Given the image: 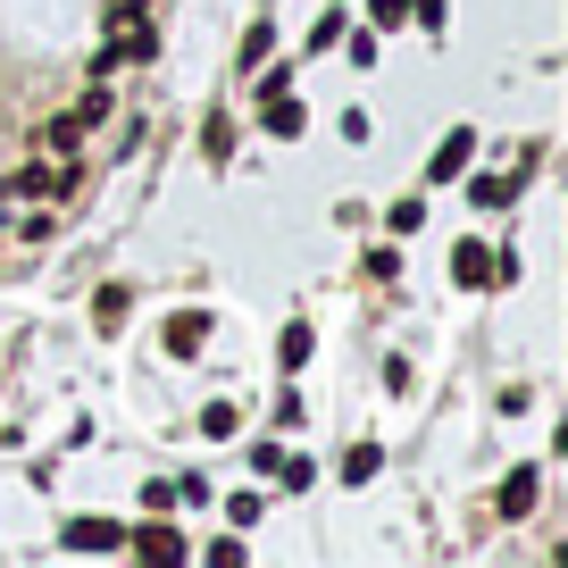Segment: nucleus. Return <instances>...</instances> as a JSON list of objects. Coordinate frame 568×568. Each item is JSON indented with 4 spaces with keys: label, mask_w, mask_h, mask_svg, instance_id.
<instances>
[{
    "label": "nucleus",
    "mask_w": 568,
    "mask_h": 568,
    "mask_svg": "<svg viewBox=\"0 0 568 568\" xmlns=\"http://www.w3.org/2000/svg\"><path fill=\"white\" fill-rule=\"evenodd\" d=\"M452 276H460L468 293H485V284H510V260H501L494 243H460L452 251Z\"/></svg>",
    "instance_id": "f257e3e1"
},
{
    "label": "nucleus",
    "mask_w": 568,
    "mask_h": 568,
    "mask_svg": "<svg viewBox=\"0 0 568 568\" xmlns=\"http://www.w3.org/2000/svg\"><path fill=\"white\" fill-rule=\"evenodd\" d=\"M59 544H68V551H125V527H118V518H68Z\"/></svg>",
    "instance_id": "f03ea898"
},
{
    "label": "nucleus",
    "mask_w": 568,
    "mask_h": 568,
    "mask_svg": "<svg viewBox=\"0 0 568 568\" xmlns=\"http://www.w3.org/2000/svg\"><path fill=\"white\" fill-rule=\"evenodd\" d=\"M125 551H142V560H184V535H176V527H168V518H160V510H151V518H142V527H134V535H125Z\"/></svg>",
    "instance_id": "7ed1b4c3"
},
{
    "label": "nucleus",
    "mask_w": 568,
    "mask_h": 568,
    "mask_svg": "<svg viewBox=\"0 0 568 568\" xmlns=\"http://www.w3.org/2000/svg\"><path fill=\"white\" fill-rule=\"evenodd\" d=\"M160 343H168V359H201V343H210V318H201V310H176V318L160 326Z\"/></svg>",
    "instance_id": "20e7f679"
},
{
    "label": "nucleus",
    "mask_w": 568,
    "mask_h": 568,
    "mask_svg": "<svg viewBox=\"0 0 568 568\" xmlns=\"http://www.w3.org/2000/svg\"><path fill=\"white\" fill-rule=\"evenodd\" d=\"M468 160H477V134H468V125H452V134L435 142V160H426V176H435V184H452V176H460Z\"/></svg>",
    "instance_id": "39448f33"
},
{
    "label": "nucleus",
    "mask_w": 568,
    "mask_h": 568,
    "mask_svg": "<svg viewBox=\"0 0 568 568\" xmlns=\"http://www.w3.org/2000/svg\"><path fill=\"white\" fill-rule=\"evenodd\" d=\"M0 193H9V201H51V193H59V168H42V160H26V168H18V176L0 184Z\"/></svg>",
    "instance_id": "423d86ee"
},
{
    "label": "nucleus",
    "mask_w": 568,
    "mask_h": 568,
    "mask_svg": "<svg viewBox=\"0 0 568 568\" xmlns=\"http://www.w3.org/2000/svg\"><path fill=\"white\" fill-rule=\"evenodd\" d=\"M260 125H267V134H276V142H293V134H302V101H293V92H276V101H260Z\"/></svg>",
    "instance_id": "0eeeda50"
},
{
    "label": "nucleus",
    "mask_w": 568,
    "mask_h": 568,
    "mask_svg": "<svg viewBox=\"0 0 568 568\" xmlns=\"http://www.w3.org/2000/svg\"><path fill=\"white\" fill-rule=\"evenodd\" d=\"M518 176H527V168H518ZM518 176H477V184H468V201H477V210H510V201H518Z\"/></svg>",
    "instance_id": "6e6552de"
},
{
    "label": "nucleus",
    "mask_w": 568,
    "mask_h": 568,
    "mask_svg": "<svg viewBox=\"0 0 568 568\" xmlns=\"http://www.w3.org/2000/svg\"><path fill=\"white\" fill-rule=\"evenodd\" d=\"M535 510V468H510L501 477V518H527Z\"/></svg>",
    "instance_id": "1a4fd4ad"
},
{
    "label": "nucleus",
    "mask_w": 568,
    "mask_h": 568,
    "mask_svg": "<svg viewBox=\"0 0 568 568\" xmlns=\"http://www.w3.org/2000/svg\"><path fill=\"white\" fill-rule=\"evenodd\" d=\"M376 468H385V452H376V444H352V452H343V485H368Z\"/></svg>",
    "instance_id": "9d476101"
},
{
    "label": "nucleus",
    "mask_w": 568,
    "mask_h": 568,
    "mask_svg": "<svg viewBox=\"0 0 568 568\" xmlns=\"http://www.w3.org/2000/svg\"><path fill=\"white\" fill-rule=\"evenodd\" d=\"M125 302H134L125 284H101V293H92V326H118V318H125Z\"/></svg>",
    "instance_id": "9b49d317"
},
{
    "label": "nucleus",
    "mask_w": 568,
    "mask_h": 568,
    "mask_svg": "<svg viewBox=\"0 0 568 568\" xmlns=\"http://www.w3.org/2000/svg\"><path fill=\"white\" fill-rule=\"evenodd\" d=\"M310 352H318V335H310V326H284V343H276V359H284V368H302Z\"/></svg>",
    "instance_id": "f8f14e48"
},
{
    "label": "nucleus",
    "mask_w": 568,
    "mask_h": 568,
    "mask_svg": "<svg viewBox=\"0 0 568 568\" xmlns=\"http://www.w3.org/2000/svg\"><path fill=\"white\" fill-rule=\"evenodd\" d=\"M42 142H51V151H59V160H68V151H75V142H84V125H75V109H68V118H51V125H42Z\"/></svg>",
    "instance_id": "ddd939ff"
},
{
    "label": "nucleus",
    "mask_w": 568,
    "mask_h": 568,
    "mask_svg": "<svg viewBox=\"0 0 568 568\" xmlns=\"http://www.w3.org/2000/svg\"><path fill=\"white\" fill-rule=\"evenodd\" d=\"M201 151H210V160L226 168V151H234V118H226V109H217V118H210V134H201Z\"/></svg>",
    "instance_id": "4468645a"
},
{
    "label": "nucleus",
    "mask_w": 568,
    "mask_h": 568,
    "mask_svg": "<svg viewBox=\"0 0 568 568\" xmlns=\"http://www.w3.org/2000/svg\"><path fill=\"white\" fill-rule=\"evenodd\" d=\"M234 426H243L234 402H201V435H234Z\"/></svg>",
    "instance_id": "2eb2a0df"
},
{
    "label": "nucleus",
    "mask_w": 568,
    "mask_h": 568,
    "mask_svg": "<svg viewBox=\"0 0 568 568\" xmlns=\"http://www.w3.org/2000/svg\"><path fill=\"white\" fill-rule=\"evenodd\" d=\"M267 51H276V26H267V18H260V26H243V68H260Z\"/></svg>",
    "instance_id": "dca6fc26"
},
{
    "label": "nucleus",
    "mask_w": 568,
    "mask_h": 568,
    "mask_svg": "<svg viewBox=\"0 0 568 568\" xmlns=\"http://www.w3.org/2000/svg\"><path fill=\"white\" fill-rule=\"evenodd\" d=\"M142 9H151V0H109L101 26H109V34H125V26H142Z\"/></svg>",
    "instance_id": "f3484780"
},
{
    "label": "nucleus",
    "mask_w": 568,
    "mask_h": 568,
    "mask_svg": "<svg viewBox=\"0 0 568 568\" xmlns=\"http://www.w3.org/2000/svg\"><path fill=\"white\" fill-rule=\"evenodd\" d=\"M75 125H84V134H92V125H109V92H84V101H75Z\"/></svg>",
    "instance_id": "a211bd4d"
},
{
    "label": "nucleus",
    "mask_w": 568,
    "mask_h": 568,
    "mask_svg": "<svg viewBox=\"0 0 568 568\" xmlns=\"http://www.w3.org/2000/svg\"><path fill=\"white\" fill-rule=\"evenodd\" d=\"M426 226V201H393V234H418Z\"/></svg>",
    "instance_id": "6ab92c4d"
},
{
    "label": "nucleus",
    "mask_w": 568,
    "mask_h": 568,
    "mask_svg": "<svg viewBox=\"0 0 568 568\" xmlns=\"http://www.w3.org/2000/svg\"><path fill=\"white\" fill-rule=\"evenodd\" d=\"M409 18V0H368V26H402Z\"/></svg>",
    "instance_id": "aec40b11"
},
{
    "label": "nucleus",
    "mask_w": 568,
    "mask_h": 568,
    "mask_svg": "<svg viewBox=\"0 0 568 568\" xmlns=\"http://www.w3.org/2000/svg\"><path fill=\"white\" fill-rule=\"evenodd\" d=\"M409 18H418L426 34H444V0H409Z\"/></svg>",
    "instance_id": "412c9836"
}]
</instances>
